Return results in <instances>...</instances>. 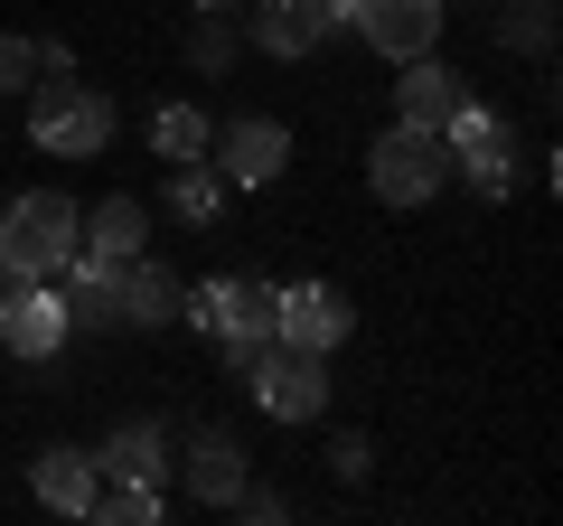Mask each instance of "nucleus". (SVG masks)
<instances>
[{"instance_id": "f257e3e1", "label": "nucleus", "mask_w": 563, "mask_h": 526, "mask_svg": "<svg viewBox=\"0 0 563 526\" xmlns=\"http://www.w3.org/2000/svg\"><path fill=\"white\" fill-rule=\"evenodd\" d=\"M76 235H85V207L66 188H20L0 207V283H57L76 263Z\"/></svg>"}, {"instance_id": "f03ea898", "label": "nucleus", "mask_w": 563, "mask_h": 526, "mask_svg": "<svg viewBox=\"0 0 563 526\" xmlns=\"http://www.w3.org/2000/svg\"><path fill=\"white\" fill-rule=\"evenodd\" d=\"M29 142L57 151V161H95V151H113V103L76 76H47L29 85Z\"/></svg>"}, {"instance_id": "7ed1b4c3", "label": "nucleus", "mask_w": 563, "mask_h": 526, "mask_svg": "<svg viewBox=\"0 0 563 526\" xmlns=\"http://www.w3.org/2000/svg\"><path fill=\"white\" fill-rule=\"evenodd\" d=\"M244 385H254V405L273 414V424H320L329 414V358H310V348L263 339L254 366H244Z\"/></svg>"}, {"instance_id": "20e7f679", "label": "nucleus", "mask_w": 563, "mask_h": 526, "mask_svg": "<svg viewBox=\"0 0 563 526\" xmlns=\"http://www.w3.org/2000/svg\"><path fill=\"white\" fill-rule=\"evenodd\" d=\"M442 179H451V142L422 132V122H395V132L366 151V188H376L385 207H422Z\"/></svg>"}, {"instance_id": "39448f33", "label": "nucleus", "mask_w": 563, "mask_h": 526, "mask_svg": "<svg viewBox=\"0 0 563 526\" xmlns=\"http://www.w3.org/2000/svg\"><path fill=\"white\" fill-rule=\"evenodd\" d=\"M179 320H198L207 339H273V283H254V273H225V283H198L179 292Z\"/></svg>"}, {"instance_id": "423d86ee", "label": "nucleus", "mask_w": 563, "mask_h": 526, "mask_svg": "<svg viewBox=\"0 0 563 526\" xmlns=\"http://www.w3.org/2000/svg\"><path fill=\"white\" fill-rule=\"evenodd\" d=\"M66 339H76V320H66V292L57 283L0 292V348H10V358H57Z\"/></svg>"}, {"instance_id": "0eeeda50", "label": "nucleus", "mask_w": 563, "mask_h": 526, "mask_svg": "<svg viewBox=\"0 0 563 526\" xmlns=\"http://www.w3.org/2000/svg\"><path fill=\"white\" fill-rule=\"evenodd\" d=\"M347 329H357V310H347L329 283H291V292H273V339H282V348H310V358H329Z\"/></svg>"}, {"instance_id": "6e6552de", "label": "nucleus", "mask_w": 563, "mask_h": 526, "mask_svg": "<svg viewBox=\"0 0 563 526\" xmlns=\"http://www.w3.org/2000/svg\"><path fill=\"white\" fill-rule=\"evenodd\" d=\"M282 161H291V132H282L273 113H235V122L217 132V169H225V188H273Z\"/></svg>"}, {"instance_id": "1a4fd4ad", "label": "nucleus", "mask_w": 563, "mask_h": 526, "mask_svg": "<svg viewBox=\"0 0 563 526\" xmlns=\"http://www.w3.org/2000/svg\"><path fill=\"white\" fill-rule=\"evenodd\" d=\"M347 20H357V39L376 47V57H422V47L442 39V0H357V10H347Z\"/></svg>"}, {"instance_id": "9d476101", "label": "nucleus", "mask_w": 563, "mask_h": 526, "mask_svg": "<svg viewBox=\"0 0 563 526\" xmlns=\"http://www.w3.org/2000/svg\"><path fill=\"white\" fill-rule=\"evenodd\" d=\"M235 20H244V39H254L263 57H310V47H320L329 29H339V20L320 10V0H244Z\"/></svg>"}, {"instance_id": "9b49d317", "label": "nucleus", "mask_w": 563, "mask_h": 526, "mask_svg": "<svg viewBox=\"0 0 563 526\" xmlns=\"http://www.w3.org/2000/svg\"><path fill=\"white\" fill-rule=\"evenodd\" d=\"M113 292H122V329H161V320H179V273H169V263H151V254L113 263Z\"/></svg>"}, {"instance_id": "f8f14e48", "label": "nucleus", "mask_w": 563, "mask_h": 526, "mask_svg": "<svg viewBox=\"0 0 563 526\" xmlns=\"http://www.w3.org/2000/svg\"><path fill=\"white\" fill-rule=\"evenodd\" d=\"M29 489H38V507H57V517H85V507H95V451L47 442L38 461H29Z\"/></svg>"}, {"instance_id": "ddd939ff", "label": "nucleus", "mask_w": 563, "mask_h": 526, "mask_svg": "<svg viewBox=\"0 0 563 526\" xmlns=\"http://www.w3.org/2000/svg\"><path fill=\"white\" fill-rule=\"evenodd\" d=\"M179 489H188V498H207V507H225L244 489V442H235V432H198L188 461H179Z\"/></svg>"}, {"instance_id": "4468645a", "label": "nucleus", "mask_w": 563, "mask_h": 526, "mask_svg": "<svg viewBox=\"0 0 563 526\" xmlns=\"http://www.w3.org/2000/svg\"><path fill=\"white\" fill-rule=\"evenodd\" d=\"M470 85L451 76L442 57H432V47H422V57H404V85H395V103H404V122H422V132H442L451 122V103H461Z\"/></svg>"}, {"instance_id": "2eb2a0df", "label": "nucleus", "mask_w": 563, "mask_h": 526, "mask_svg": "<svg viewBox=\"0 0 563 526\" xmlns=\"http://www.w3.org/2000/svg\"><path fill=\"white\" fill-rule=\"evenodd\" d=\"M141 235H151V207H141V198H103V207H85L76 254H95V263H132Z\"/></svg>"}, {"instance_id": "dca6fc26", "label": "nucleus", "mask_w": 563, "mask_h": 526, "mask_svg": "<svg viewBox=\"0 0 563 526\" xmlns=\"http://www.w3.org/2000/svg\"><path fill=\"white\" fill-rule=\"evenodd\" d=\"M95 480H169V432L161 424H122L95 451Z\"/></svg>"}, {"instance_id": "f3484780", "label": "nucleus", "mask_w": 563, "mask_h": 526, "mask_svg": "<svg viewBox=\"0 0 563 526\" xmlns=\"http://www.w3.org/2000/svg\"><path fill=\"white\" fill-rule=\"evenodd\" d=\"M151 151L161 161H207V113L198 103H161L151 113Z\"/></svg>"}, {"instance_id": "a211bd4d", "label": "nucleus", "mask_w": 563, "mask_h": 526, "mask_svg": "<svg viewBox=\"0 0 563 526\" xmlns=\"http://www.w3.org/2000/svg\"><path fill=\"white\" fill-rule=\"evenodd\" d=\"M169 207H179L188 226H217V217H225V169L179 161V179H169Z\"/></svg>"}, {"instance_id": "6ab92c4d", "label": "nucleus", "mask_w": 563, "mask_h": 526, "mask_svg": "<svg viewBox=\"0 0 563 526\" xmlns=\"http://www.w3.org/2000/svg\"><path fill=\"white\" fill-rule=\"evenodd\" d=\"M461 179L479 188V198H507V188H517V151H507V142H479V151H461Z\"/></svg>"}, {"instance_id": "aec40b11", "label": "nucleus", "mask_w": 563, "mask_h": 526, "mask_svg": "<svg viewBox=\"0 0 563 526\" xmlns=\"http://www.w3.org/2000/svg\"><path fill=\"white\" fill-rule=\"evenodd\" d=\"M188 66H198V76H225V66H235V20H207V10H198V29H188Z\"/></svg>"}, {"instance_id": "412c9836", "label": "nucleus", "mask_w": 563, "mask_h": 526, "mask_svg": "<svg viewBox=\"0 0 563 526\" xmlns=\"http://www.w3.org/2000/svg\"><path fill=\"white\" fill-rule=\"evenodd\" d=\"M517 39V47H544L554 39V0H517V10H498V47Z\"/></svg>"}, {"instance_id": "4be33fe9", "label": "nucleus", "mask_w": 563, "mask_h": 526, "mask_svg": "<svg viewBox=\"0 0 563 526\" xmlns=\"http://www.w3.org/2000/svg\"><path fill=\"white\" fill-rule=\"evenodd\" d=\"M29 85H38V47L0 29V95H29Z\"/></svg>"}, {"instance_id": "5701e85b", "label": "nucleus", "mask_w": 563, "mask_h": 526, "mask_svg": "<svg viewBox=\"0 0 563 526\" xmlns=\"http://www.w3.org/2000/svg\"><path fill=\"white\" fill-rule=\"evenodd\" d=\"M225 507H235V517H254V526H273V517H282V498H273V489H235Z\"/></svg>"}, {"instance_id": "b1692460", "label": "nucleus", "mask_w": 563, "mask_h": 526, "mask_svg": "<svg viewBox=\"0 0 563 526\" xmlns=\"http://www.w3.org/2000/svg\"><path fill=\"white\" fill-rule=\"evenodd\" d=\"M329 470H339V480H366V442H357V432H347V442L329 451Z\"/></svg>"}, {"instance_id": "393cba45", "label": "nucleus", "mask_w": 563, "mask_h": 526, "mask_svg": "<svg viewBox=\"0 0 563 526\" xmlns=\"http://www.w3.org/2000/svg\"><path fill=\"white\" fill-rule=\"evenodd\" d=\"M188 10H207V20H235V10H244V0H188Z\"/></svg>"}, {"instance_id": "a878e982", "label": "nucleus", "mask_w": 563, "mask_h": 526, "mask_svg": "<svg viewBox=\"0 0 563 526\" xmlns=\"http://www.w3.org/2000/svg\"><path fill=\"white\" fill-rule=\"evenodd\" d=\"M320 10H329V20H347V10H357V0H320Z\"/></svg>"}]
</instances>
